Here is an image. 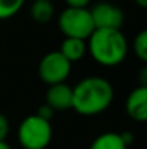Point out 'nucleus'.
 <instances>
[{
	"instance_id": "1",
	"label": "nucleus",
	"mask_w": 147,
	"mask_h": 149,
	"mask_svg": "<svg viewBox=\"0 0 147 149\" xmlns=\"http://www.w3.org/2000/svg\"><path fill=\"white\" fill-rule=\"evenodd\" d=\"M114 100L112 84L98 75L85 77L72 87V109L81 116H97Z\"/></svg>"
},
{
	"instance_id": "2",
	"label": "nucleus",
	"mask_w": 147,
	"mask_h": 149,
	"mask_svg": "<svg viewBox=\"0 0 147 149\" xmlns=\"http://www.w3.org/2000/svg\"><path fill=\"white\" fill-rule=\"evenodd\" d=\"M87 51L102 67H115L124 62L128 54L126 35L117 29H95L87 39Z\"/></svg>"
},
{
	"instance_id": "3",
	"label": "nucleus",
	"mask_w": 147,
	"mask_h": 149,
	"mask_svg": "<svg viewBox=\"0 0 147 149\" xmlns=\"http://www.w3.org/2000/svg\"><path fill=\"white\" fill-rule=\"evenodd\" d=\"M52 136L50 122L39 117L36 113L26 116L17 127V142L23 149H46Z\"/></svg>"
},
{
	"instance_id": "4",
	"label": "nucleus",
	"mask_w": 147,
	"mask_h": 149,
	"mask_svg": "<svg viewBox=\"0 0 147 149\" xmlns=\"http://www.w3.org/2000/svg\"><path fill=\"white\" fill-rule=\"evenodd\" d=\"M58 26L65 38L87 41L95 31L90 9L65 7L58 16Z\"/></svg>"
},
{
	"instance_id": "5",
	"label": "nucleus",
	"mask_w": 147,
	"mask_h": 149,
	"mask_svg": "<svg viewBox=\"0 0 147 149\" xmlns=\"http://www.w3.org/2000/svg\"><path fill=\"white\" fill-rule=\"evenodd\" d=\"M71 70L72 64L59 51H50L45 54L39 61L38 75L45 84L55 86L65 83L71 74Z\"/></svg>"
},
{
	"instance_id": "6",
	"label": "nucleus",
	"mask_w": 147,
	"mask_h": 149,
	"mask_svg": "<svg viewBox=\"0 0 147 149\" xmlns=\"http://www.w3.org/2000/svg\"><path fill=\"white\" fill-rule=\"evenodd\" d=\"M94 28L95 29H117L121 31L124 23V12L110 3V1H99L90 9Z\"/></svg>"
},
{
	"instance_id": "7",
	"label": "nucleus",
	"mask_w": 147,
	"mask_h": 149,
	"mask_svg": "<svg viewBox=\"0 0 147 149\" xmlns=\"http://www.w3.org/2000/svg\"><path fill=\"white\" fill-rule=\"evenodd\" d=\"M127 114L139 123L147 120V86H139L130 91L126 100Z\"/></svg>"
},
{
	"instance_id": "8",
	"label": "nucleus",
	"mask_w": 147,
	"mask_h": 149,
	"mask_svg": "<svg viewBox=\"0 0 147 149\" xmlns=\"http://www.w3.org/2000/svg\"><path fill=\"white\" fill-rule=\"evenodd\" d=\"M45 103L53 111H63L72 109V87L65 83L49 86Z\"/></svg>"
},
{
	"instance_id": "9",
	"label": "nucleus",
	"mask_w": 147,
	"mask_h": 149,
	"mask_svg": "<svg viewBox=\"0 0 147 149\" xmlns=\"http://www.w3.org/2000/svg\"><path fill=\"white\" fill-rule=\"evenodd\" d=\"M59 52L72 64L77 61H81L84 55L87 54V41L75 39V38H65L61 42Z\"/></svg>"
},
{
	"instance_id": "10",
	"label": "nucleus",
	"mask_w": 147,
	"mask_h": 149,
	"mask_svg": "<svg viewBox=\"0 0 147 149\" xmlns=\"http://www.w3.org/2000/svg\"><path fill=\"white\" fill-rule=\"evenodd\" d=\"M30 17L38 23H48L55 15V6L52 0H33L29 7Z\"/></svg>"
},
{
	"instance_id": "11",
	"label": "nucleus",
	"mask_w": 147,
	"mask_h": 149,
	"mask_svg": "<svg viewBox=\"0 0 147 149\" xmlns=\"http://www.w3.org/2000/svg\"><path fill=\"white\" fill-rule=\"evenodd\" d=\"M88 149H127L123 138L117 132H104L91 142Z\"/></svg>"
},
{
	"instance_id": "12",
	"label": "nucleus",
	"mask_w": 147,
	"mask_h": 149,
	"mask_svg": "<svg viewBox=\"0 0 147 149\" xmlns=\"http://www.w3.org/2000/svg\"><path fill=\"white\" fill-rule=\"evenodd\" d=\"M23 4L25 0H0V20H6L17 15Z\"/></svg>"
},
{
	"instance_id": "13",
	"label": "nucleus",
	"mask_w": 147,
	"mask_h": 149,
	"mask_svg": "<svg viewBox=\"0 0 147 149\" xmlns=\"http://www.w3.org/2000/svg\"><path fill=\"white\" fill-rule=\"evenodd\" d=\"M133 51H134L136 56L140 61H143V62L147 61V31L146 29L140 31L136 35V38L133 41Z\"/></svg>"
},
{
	"instance_id": "14",
	"label": "nucleus",
	"mask_w": 147,
	"mask_h": 149,
	"mask_svg": "<svg viewBox=\"0 0 147 149\" xmlns=\"http://www.w3.org/2000/svg\"><path fill=\"white\" fill-rule=\"evenodd\" d=\"M9 130H10L9 119L3 113H0V141H6V138L9 135Z\"/></svg>"
},
{
	"instance_id": "15",
	"label": "nucleus",
	"mask_w": 147,
	"mask_h": 149,
	"mask_svg": "<svg viewBox=\"0 0 147 149\" xmlns=\"http://www.w3.org/2000/svg\"><path fill=\"white\" fill-rule=\"evenodd\" d=\"M36 114H38L39 117H42V119H45V120H49V122H50V119L53 117L55 111L49 107L46 103H43V104H41V106H39V109H38Z\"/></svg>"
},
{
	"instance_id": "16",
	"label": "nucleus",
	"mask_w": 147,
	"mask_h": 149,
	"mask_svg": "<svg viewBox=\"0 0 147 149\" xmlns=\"http://www.w3.org/2000/svg\"><path fill=\"white\" fill-rule=\"evenodd\" d=\"M66 3V7H79V9H88V4L91 0H63Z\"/></svg>"
},
{
	"instance_id": "17",
	"label": "nucleus",
	"mask_w": 147,
	"mask_h": 149,
	"mask_svg": "<svg viewBox=\"0 0 147 149\" xmlns=\"http://www.w3.org/2000/svg\"><path fill=\"white\" fill-rule=\"evenodd\" d=\"M120 135H121V138H123V141H124V143H126L127 146H128V145L133 142V139H134L133 133H130V132H121Z\"/></svg>"
},
{
	"instance_id": "18",
	"label": "nucleus",
	"mask_w": 147,
	"mask_h": 149,
	"mask_svg": "<svg viewBox=\"0 0 147 149\" xmlns=\"http://www.w3.org/2000/svg\"><path fill=\"white\" fill-rule=\"evenodd\" d=\"M147 84V68L143 67L140 71V86H146Z\"/></svg>"
},
{
	"instance_id": "19",
	"label": "nucleus",
	"mask_w": 147,
	"mask_h": 149,
	"mask_svg": "<svg viewBox=\"0 0 147 149\" xmlns=\"http://www.w3.org/2000/svg\"><path fill=\"white\" fill-rule=\"evenodd\" d=\"M0 149H12L6 141H0Z\"/></svg>"
},
{
	"instance_id": "20",
	"label": "nucleus",
	"mask_w": 147,
	"mask_h": 149,
	"mask_svg": "<svg viewBox=\"0 0 147 149\" xmlns=\"http://www.w3.org/2000/svg\"><path fill=\"white\" fill-rule=\"evenodd\" d=\"M140 7H147V0H134Z\"/></svg>"
}]
</instances>
